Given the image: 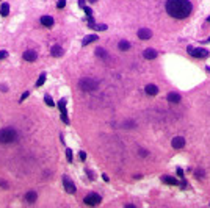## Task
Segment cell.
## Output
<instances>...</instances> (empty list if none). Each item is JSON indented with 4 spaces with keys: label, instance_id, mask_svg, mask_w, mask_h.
<instances>
[{
    "label": "cell",
    "instance_id": "f546056e",
    "mask_svg": "<svg viewBox=\"0 0 210 208\" xmlns=\"http://www.w3.org/2000/svg\"><path fill=\"white\" fill-rule=\"evenodd\" d=\"M86 174H88V177H89V178H94V172H93V171L86 169Z\"/></svg>",
    "mask_w": 210,
    "mask_h": 208
},
{
    "label": "cell",
    "instance_id": "3957f363",
    "mask_svg": "<svg viewBox=\"0 0 210 208\" xmlns=\"http://www.w3.org/2000/svg\"><path fill=\"white\" fill-rule=\"evenodd\" d=\"M80 89L82 91H85V93H89V91H94V89L97 88V81L94 78H82L80 80V83H78Z\"/></svg>",
    "mask_w": 210,
    "mask_h": 208
},
{
    "label": "cell",
    "instance_id": "6da1fadb",
    "mask_svg": "<svg viewBox=\"0 0 210 208\" xmlns=\"http://www.w3.org/2000/svg\"><path fill=\"white\" fill-rule=\"evenodd\" d=\"M193 6L188 0H168L166 2V13L174 19H185L191 14Z\"/></svg>",
    "mask_w": 210,
    "mask_h": 208
},
{
    "label": "cell",
    "instance_id": "4316f807",
    "mask_svg": "<svg viewBox=\"0 0 210 208\" xmlns=\"http://www.w3.org/2000/svg\"><path fill=\"white\" fill-rule=\"evenodd\" d=\"M57 6L60 8V10H61V8H65L66 6V0H60V2L57 3Z\"/></svg>",
    "mask_w": 210,
    "mask_h": 208
},
{
    "label": "cell",
    "instance_id": "ba28073f",
    "mask_svg": "<svg viewBox=\"0 0 210 208\" xmlns=\"http://www.w3.org/2000/svg\"><path fill=\"white\" fill-rule=\"evenodd\" d=\"M171 144H172V147H174V149H182V147L185 146V139L182 138V136H176L174 139H172Z\"/></svg>",
    "mask_w": 210,
    "mask_h": 208
},
{
    "label": "cell",
    "instance_id": "1f68e13d",
    "mask_svg": "<svg viewBox=\"0 0 210 208\" xmlns=\"http://www.w3.org/2000/svg\"><path fill=\"white\" fill-rule=\"evenodd\" d=\"M177 175H180V177H182V175H184V171H182V169H180V167H179V169H177Z\"/></svg>",
    "mask_w": 210,
    "mask_h": 208
},
{
    "label": "cell",
    "instance_id": "9a60e30c",
    "mask_svg": "<svg viewBox=\"0 0 210 208\" xmlns=\"http://www.w3.org/2000/svg\"><path fill=\"white\" fill-rule=\"evenodd\" d=\"M41 24L44 25V27H52L53 25V19L50 16H42L41 17Z\"/></svg>",
    "mask_w": 210,
    "mask_h": 208
},
{
    "label": "cell",
    "instance_id": "7402d4cb",
    "mask_svg": "<svg viewBox=\"0 0 210 208\" xmlns=\"http://www.w3.org/2000/svg\"><path fill=\"white\" fill-rule=\"evenodd\" d=\"M44 100H45V103H47L49 106H53V105H55V102L52 100V97H50V96H45V97H44Z\"/></svg>",
    "mask_w": 210,
    "mask_h": 208
},
{
    "label": "cell",
    "instance_id": "30bf717a",
    "mask_svg": "<svg viewBox=\"0 0 210 208\" xmlns=\"http://www.w3.org/2000/svg\"><path fill=\"white\" fill-rule=\"evenodd\" d=\"M36 58H38V55H36L35 50H27V52L24 53V60H25V61H35Z\"/></svg>",
    "mask_w": 210,
    "mask_h": 208
},
{
    "label": "cell",
    "instance_id": "44dd1931",
    "mask_svg": "<svg viewBox=\"0 0 210 208\" xmlns=\"http://www.w3.org/2000/svg\"><path fill=\"white\" fill-rule=\"evenodd\" d=\"M25 199H27L28 202H35V200H36V193H33V191H32V193H27V197H25Z\"/></svg>",
    "mask_w": 210,
    "mask_h": 208
},
{
    "label": "cell",
    "instance_id": "5b68a950",
    "mask_svg": "<svg viewBox=\"0 0 210 208\" xmlns=\"http://www.w3.org/2000/svg\"><path fill=\"white\" fill-rule=\"evenodd\" d=\"M58 106H60V111H61V119L65 124H69V117H68V113H66V99H61L58 102Z\"/></svg>",
    "mask_w": 210,
    "mask_h": 208
},
{
    "label": "cell",
    "instance_id": "4fadbf2b",
    "mask_svg": "<svg viewBox=\"0 0 210 208\" xmlns=\"http://www.w3.org/2000/svg\"><path fill=\"white\" fill-rule=\"evenodd\" d=\"M50 53H52V55L55 57V58H58V57H63V53H65V52H63V49H61L60 46H53L52 50H50Z\"/></svg>",
    "mask_w": 210,
    "mask_h": 208
},
{
    "label": "cell",
    "instance_id": "4dcf8cb0",
    "mask_svg": "<svg viewBox=\"0 0 210 208\" xmlns=\"http://www.w3.org/2000/svg\"><path fill=\"white\" fill-rule=\"evenodd\" d=\"M0 186H2V188H8L6 182H3V180H0Z\"/></svg>",
    "mask_w": 210,
    "mask_h": 208
},
{
    "label": "cell",
    "instance_id": "484cf974",
    "mask_svg": "<svg viewBox=\"0 0 210 208\" xmlns=\"http://www.w3.org/2000/svg\"><path fill=\"white\" fill-rule=\"evenodd\" d=\"M78 158H80V161H85L86 160V153L85 152H78Z\"/></svg>",
    "mask_w": 210,
    "mask_h": 208
},
{
    "label": "cell",
    "instance_id": "d6a6232c",
    "mask_svg": "<svg viewBox=\"0 0 210 208\" xmlns=\"http://www.w3.org/2000/svg\"><path fill=\"white\" fill-rule=\"evenodd\" d=\"M83 3H85V0H78V5H80V6H82V8H83V6H85V5H83Z\"/></svg>",
    "mask_w": 210,
    "mask_h": 208
},
{
    "label": "cell",
    "instance_id": "9c48e42d",
    "mask_svg": "<svg viewBox=\"0 0 210 208\" xmlns=\"http://www.w3.org/2000/svg\"><path fill=\"white\" fill-rule=\"evenodd\" d=\"M155 57H157V50L155 49H146L143 52V58H146V60H154Z\"/></svg>",
    "mask_w": 210,
    "mask_h": 208
},
{
    "label": "cell",
    "instance_id": "603a6c76",
    "mask_svg": "<svg viewBox=\"0 0 210 208\" xmlns=\"http://www.w3.org/2000/svg\"><path fill=\"white\" fill-rule=\"evenodd\" d=\"M44 81H45V74H42V75L38 78V83H36V86H41V85L44 83Z\"/></svg>",
    "mask_w": 210,
    "mask_h": 208
},
{
    "label": "cell",
    "instance_id": "836d02e7",
    "mask_svg": "<svg viewBox=\"0 0 210 208\" xmlns=\"http://www.w3.org/2000/svg\"><path fill=\"white\" fill-rule=\"evenodd\" d=\"M207 21H208V24H210V16H208V19H207Z\"/></svg>",
    "mask_w": 210,
    "mask_h": 208
},
{
    "label": "cell",
    "instance_id": "ac0fdd59",
    "mask_svg": "<svg viewBox=\"0 0 210 208\" xmlns=\"http://www.w3.org/2000/svg\"><path fill=\"white\" fill-rule=\"evenodd\" d=\"M8 13H10V5L3 3L2 8H0V14H2V16H8Z\"/></svg>",
    "mask_w": 210,
    "mask_h": 208
},
{
    "label": "cell",
    "instance_id": "8fae6325",
    "mask_svg": "<svg viewBox=\"0 0 210 208\" xmlns=\"http://www.w3.org/2000/svg\"><path fill=\"white\" fill-rule=\"evenodd\" d=\"M144 91H146V94H148V96H155V94L158 93V88L155 86V85H146Z\"/></svg>",
    "mask_w": 210,
    "mask_h": 208
},
{
    "label": "cell",
    "instance_id": "8992f818",
    "mask_svg": "<svg viewBox=\"0 0 210 208\" xmlns=\"http://www.w3.org/2000/svg\"><path fill=\"white\" fill-rule=\"evenodd\" d=\"M85 203L86 205H97V203H100V196L99 194H88L85 197Z\"/></svg>",
    "mask_w": 210,
    "mask_h": 208
},
{
    "label": "cell",
    "instance_id": "52a82bcc",
    "mask_svg": "<svg viewBox=\"0 0 210 208\" xmlns=\"http://www.w3.org/2000/svg\"><path fill=\"white\" fill-rule=\"evenodd\" d=\"M63 185H65V189H66L69 194H74L75 193V186H74V183H72L68 177H63Z\"/></svg>",
    "mask_w": 210,
    "mask_h": 208
},
{
    "label": "cell",
    "instance_id": "7a4b0ae2",
    "mask_svg": "<svg viewBox=\"0 0 210 208\" xmlns=\"http://www.w3.org/2000/svg\"><path fill=\"white\" fill-rule=\"evenodd\" d=\"M17 139V132L14 128H3L0 130V142L2 144H10Z\"/></svg>",
    "mask_w": 210,
    "mask_h": 208
},
{
    "label": "cell",
    "instance_id": "e0dca14e",
    "mask_svg": "<svg viewBox=\"0 0 210 208\" xmlns=\"http://www.w3.org/2000/svg\"><path fill=\"white\" fill-rule=\"evenodd\" d=\"M162 180L165 183H168V185H179V182L176 178H172V177H169V175H165V177H162Z\"/></svg>",
    "mask_w": 210,
    "mask_h": 208
},
{
    "label": "cell",
    "instance_id": "5bb4252c",
    "mask_svg": "<svg viewBox=\"0 0 210 208\" xmlns=\"http://www.w3.org/2000/svg\"><path fill=\"white\" fill-rule=\"evenodd\" d=\"M166 99L169 102H172V103H179L180 102V96L177 94V93H169L168 96H166Z\"/></svg>",
    "mask_w": 210,
    "mask_h": 208
},
{
    "label": "cell",
    "instance_id": "83f0119b",
    "mask_svg": "<svg viewBox=\"0 0 210 208\" xmlns=\"http://www.w3.org/2000/svg\"><path fill=\"white\" fill-rule=\"evenodd\" d=\"M8 57V52L6 50H2V52H0V60H2V58H6Z\"/></svg>",
    "mask_w": 210,
    "mask_h": 208
},
{
    "label": "cell",
    "instance_id": "2e32d148",
    "mask_svg": "<svg viewBox=\"0 0 210 208\" xmlns=\"http://www.w3.org/2000/svg\"><path fill=\"white\" fill-rule=\"evenodd\" d=\"M94 41H97V34H89V36H86V38L83 39L82 46H88L89 42H94Z\"/></svg>",
    "mask_w": 210,
    "mask_h": 208
},
{
    "label": "cell",
    "instance_id": "f1b7e54d",
    "mask_svg": "<svg viewBox=\"0 0 210 208\" xmlns=\"http://www.w3.org/2000/svg\"><path fill=\"white\" fill-rule=\"evenodd\" d=\"M28 96H30V93H28V91H27V93H24V94L21 96V102H22V100H25V99L28 97Z\"/></svg>",
    "mask_w": 210,
    "mask_h": 208
},
{
    "label": "cell",
    "instance_id": "d4e9b609",
    "mask_svg": "<svg viewBox=\"0 0 210 208\" xmlns=\"http://www.w3.org/2000/svg\"><path fill=\"white\" fill-rule=\"evenodd\" d=\"M66 158H68V161H72V150L71 149L66 150Z\"/></svg>",
    "mask_w": 210,
    "mask_h": 208
},
{
    "label": "cell",
    "instance_id": "e575fe53",
    "mask_svg": "<svg viewBox=\"0 0 210 208\" xmlns=\"http://www.w3.org/2000/svg\"><path fill=\"white\" fill-rule=\"evenodd\" d=\"M89 2H96V0H89Z\"/></svg>",
    "mask_w": 210,
    "mask_h": 208
},
{
    "label": "cell",
    "instance_id": "277c9868",
    "mask_svg": "<svg viewBox=\"0 0 210 208\" xmlns=\"http://www.w3.org/2000/svg\"><path fill=\"white\" fill-rule=\"evenodd\" d=\"M190 55H193L195 58H205L208 55V52L205 49H193V47H188L187 49Z\"/></svg>",
    "mask_w": 210,
    "mask_h": 208
},
{
    "label": "cell",
    "instance_id": "d6986e66",
    "mask_svg": "<svg viewBox=\"0 0 210 208\" xmlns=\"http://www.w3.org/2000/svg\"><path fill=\"white\" fill-rule=\"evenodd\" d=\"M119 49L124 50V52L129 50V49H130V42H129V41H121V42H119Z\"/></svg>",
    "mask_w": 210,
    "mask_h": 208
},
{
    "label": "cell",
    "instance_id": "cb8c5ba5",
    "mask_svg": "<svg viewBox=\"0 0 210 208\" xmlns=\"http://www.w3.org/2000/svg\"><path fill=\"white\" fill-rule=\"evenodd\" d=\"M94 28L99 30V31H102V30H107V25L105 24H100V25H94Z\"/></svg>",
    "mask_w": 210,
    "mask_h": 208
},
{
    "label": "cell",
    "instance_id": "7c38bea8",
    "mask_svg": "<svg viewBox=\"0 0 210 208\" xmlns=\"http://www.w3.org/2000/svg\"><path fill=\"white\" fill-rule=\"evenodd\" d=\"M152 36V33H151V30H148V28H141L140 31H138V38L140 39H149Z\"/></svg>",
    "mask_w": 210,
    "mask_h": 208
},
{
    "label": "cell",
    "instance_id": "ffe728a7",
    "mask_svg": "<svg viewBox=\"0 0 210 208\" xmlns=\"http://www.w3.org/2000/svg\"><path fill=\"white\" fill-rule=\"evenodd\" d=\"M96 55H97L99 58L105 60V58H107V52H105L104 49H100V47H99V49H96Z\"/></svg>",
    "mask_w": 210,
    "mask_h": 208
}]
</instances>
